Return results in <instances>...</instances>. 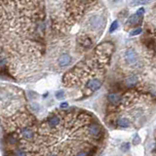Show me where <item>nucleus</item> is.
<instances>
[{"instance_id": "nucleus-1", "label": "nucleus", "mask_w": 156, "mask_h": 156, "mask_svg": "<svg viewBox=\"0 0 156 156\" xmlns=\"http://www.w3.org/2000/svg\"><path fill=\"white\" fill-rule=\"evenodd\" d=\"M105 26V18L102 15H91L84 23L88 32H100Z\"/></svg>"}, {"instance_id": "nucleus-2", "label": "nucleus", "mask_w": 156, "mask_h": 156, "mask_svg": "<svg viewBox=\"0 0 156 156\" xmlns=\"http://www.w3.org/2000/svg\"><path fill=\"white\" fill-rule=\"evenodd\" d=\"M123 62L126 63L127 66L134 69L142 68V60L140 55L133 48H128L125 50L123 54Z\"/></svg>"}, {"instance_id": "nucleus-3", "label": "nucleus", "mask_w": 156, "mask_h": 156, "mask_svg": "<svg viewBox=\"0 0 156 156\" xmlns=\"http://www.w3.org/2000/svg\"><path fill=\"white\" fill-rule=\"evenodd\" d=\"M88 134L95 140H100L103 137V130L100 124L98 121H96V119H92V121L89 123L87 127Z\"/></svg>"}, {"instance_id": "nucleus-4", "label": "nucleus", "mask_w": 156, "mask_h": 156, "mask_svg": "<svg viewBox=\"0 0 156 156\" xmlns=\"http://www.w3.org/2000/svg\"><path fill=\"white\" fill-rule=\"evenodd\" d=\"M71 63H72V58L67 53L61 54L57 60V65L60 68H66V67L71 65Z\"/></svg>"}, {"instance_id": "nucleus-5", "label": "nucleus", "mask_w": 156, "mask_h": 156, "mask_svg": "<svg viewBox=\"0 0 156 156\" xmlns=\"http://www.w3.org/2000/svg\"><path fill=\"white\" fill-rule=\"evenodd\" d=\"M21 136H22L23 140H26V142H31V140H33L36 137V132L30 126L24 127L21 130Z\"/></svg>"}, {"instance_id": "nucleus-6", "label": "nucleus", "mask_w": 156, "mask_h": 156, "mask_svg": "<svg viewBox=\"0 0 156 156\" xmlns=\"http://www.w3.org/2000/svg\"><path fill=\"white\" fill-rule=\"evenodd\" d=\"M102 86H103V80L100 78L91 79V80H89L88 82L85 83V87H86V89L89 92H91V93L98 91Z\"/></svg>"}, {"instance_id": "nucleus-7", "label": "nucleus", "mask_w": 156, "mask_h": 156, "mask_svg": "<svg viewBox=\"0 0 156 156\" xmlns=\"http://www.w3.org/2000/svg\"><path fill=\"white\" fill-rule=\"evenodd\" d=\"M122 95L120 94H117V93H109L108 95V100L110 103L114 105H120L121 103V100H122Z\"/></svg>"}, {"instance_id": "nucleus-8", "label": "nucleus", "mask_w": 156, "mask_h": 156, "mask_svg": "<svg viewBox=\"0 0 156 156\" xmlns=\"http://www.w3.org/2000/svg\"><path fill=\"white\" fill-rule=\"evenodd\" d=\"M116 124H117L119 127L126 128V127H130L132 123H131L130 119L128 118V117H125V116H121V117H119L117 119V121H116Z\"/></svg>"}, {"instance_id": "nucleus-9", "label": "nucleus", "mask_w": 156, "mask_h": 156, "mask_svg": "<svg viewBox=\"0 0 156 156\" xmlns=\"http://www.w3.org/2000/svg\"><path fill=\"white\" fill-rule=\"evenodd\" d=\"M137 83H139V77L135 74L128 76V77L125 79V84H126L127 86H135V85H137Z\"/></svg>"}, {"instance_id": "nucleus-10", "label": "nucleus", "mask_w": 156, "mask_h": 156, "mask_svg": "<svg viewBox=\"0 0 156 156\" xmlns=\"http://www.w3.org/2000/svg\"><path fill=\"white\" fill-rule=\"evenodd\" d=\"M140 18H139L137 16L136 14L132 15V16L129 17V19L127 20V26H135V24H137V23H140Z\"/></svg>"}, {"instance_id": "nucleus-11", "label": "nucleus", "mask_w": 156, "mask_h": 156, "mask_svg": "<svg viewBox=\"0 0 156 156\" xmlns=\"http://www.w3.org/2000/svg\"><path fill=\"white\" fill-rule=\"evenodd\" d=\"M11 155L12 156H27V152L24 148L19 147V148L14 149Z\"/></svg>"}, {"instance_id": "nucleus-12", "label": "nucleus", "mask_w": 156, "mask_h": 156, "mask_svg": "<svg viewBox=\"0 0 156 156\" xmlns=\"http://www.w3.org/2000/svg\"><path fill=\"white\" fill-rule=\"evenodd\" d=\"M142 32V27H137V28L133 29L132 31L130 32V36H136V35H139L140 33Z\"/></svg>"}, {"instance_id": "nucleus-13", "label": "nucleus", "mask_w": 156, "mask_h": 156, "mask_svg": "<svg viewBox=\"0 0 156 156\" xmlns=\"http://www.w3.org/2000/svg\"><path fill=\"white\" fill-rule=\"evenodd\" d=\"M118 26H119V24H118L117 21H114V22L111 24L110 27H109V32L111 33V32L114 31L115 29H117V28H118Z\"/></svg>"}, {"instance_id": "nucleus-14", "label": "nucleus", "mask_w": 156, "mask_h": 156, "mask_svg": "<svg viewBox=\"0 0 156 156\" xmlns=\"http://www.w3.org/2000/svg\"><path fill=\"white\" fill-rule=\"evenodd\" d=\"M136 15H137V16L139 17V18H142L143 15H145V8H143V7H140V9H137Z\"/></svg>"}, {"instance_id": "nucleus-15", "label": "nucleus", "mask_w": 156, "mask_h": 156, "mask_svg": "<svg viewBox=\"0 0 156 156\" xmlns=\"http://www.w3.org/2000/svg\"><path fill=\"white\" fill-rule=\"evenodd\" d=\"M63 97H65V94H63V91H59L56 93V98L58 100H62V99H63Z\"/></svg>"}, {"instance_id": "nucleus-16", "label": "nucleus", "mask_w": 156, "mask_h": 156, "mask_svg": "<svg viewBox=\"0 0 156 156\" xmlns=\"http://www.w3.org/2000/svg\"><path fill=\"white\" fill-rule=\"evenodd\" d=\"M68 108V103H61V108Z\"/></svg>"}, {"instance_id": "nucleus-17", "label": "nucleus", "mask_w": 156, "mask_h": 156, "mask_svg": "<svg viewBox=\"0 0 156 156\" xmlns=\"http://www.w3.org/2000/svg\"><path fill=\"white\" fill-rule=\"evenodd\" d=\"M140 142V137H137V136H136V137H135V145H137V143H139Z\"/></svg>"}, {"instance_id": "nucleus-18", "label": "nucleus", "mask_w": 156, "mask_h": 156, "mask_svg": "<svg viewBox=\"0 0 156 156\" xmlns=\"http://www.w3.org/2000/svg\"><path fill=\"white\" fill-rule=\"evenodd\" d=\"M46 156H58L56 154H53V153H50V154H48V155H46Z\"/></svg>"}]
</instances>
